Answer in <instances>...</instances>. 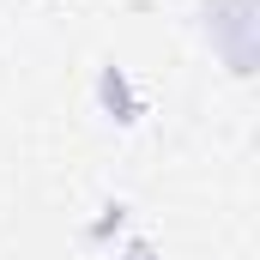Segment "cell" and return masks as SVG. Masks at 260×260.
I'll return each mask as SVG.
<instances>
[{
    "mask_svg": "<svg viewBox=\"0 0 260 260\" xmlns=\"http://www.w3.org/2000/svg\"><path fill=\"white\" fill-rule=\"evenodd\" d=\"M127 260H151V248H145V242H139V248H133V254H127Z\"/></svg>",
    "mask_w": 260,
    "mask_h": 260,
    "instance_id": "obj_1",
    "label": "cell"
}]
</instances>
